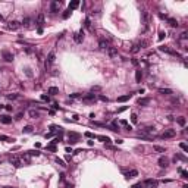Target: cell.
I'll return each mask as SVG.
<instances>
[{"label":"cell","instance_id":"cell-55","mask_svg":"<svg viewBox=\"0 0 188 188\" xmlns=\"http://www.w3.org/2000/svg\"><path fill=\"white\" fill-rule=\"evenodd\" d=\"M144 185L141 184V182H138V184H135V185H132V188H143Z\"/></svg>","mask_w":188,"mask_h":188},{"label":"cell","instance_id":"cell-58","mask_svg":"<svg viewBox=\"0 0 188 188\" xmlns=\"http://www.w3.org/2000/svg\"><path fill=\"white\" fill-rule=\"evenodd\" d=\"M100 90H101L100 87H93V91H100Z\"/></svg>","mask_w":188,"mask_h":188},{"label":"cell","instance_id":"cell-28","mask_svg":"<svg viewBox=\"0 0 188 188\" xmlns=\"http://www.w3.org/2000/svg\"><path fill=\"white\" fill-rule=\"evenodd\" d=\"M0 141H5V143H13L15 138H10L7 135H0Z\"/></svg>","mask_w":188,"mask_h":188},{"label":"cell","instance_id":"cell-25","mask_svg":"<svg viewBox=\"0 0 188 188\" xmlns=\"http://www.w3.org/2000/svg\"><path fill=\"white\" fill-rule=\"evenodd\" d=\"M99 47H100L101 50H106V49H109V43H107L106 40H100V41H99Z\"/></svg>","mask_w":188,"mask_h":188},{"label":"cell","instance_id":"cell-14","mask_svg":"<svg viewBox=\"0 0 188 188\" xmlns=\"http://www.w3.org/2000/svg\"><path fill=\"white\" fill-rule=\"evenodd\" d=\"M157 163H159L160 167H167V166H169V159H167L166 156H162V157L157 160Z\"/></svg>","mask_w":188,"mask_h":188},{"label":"cell","instance_id":"cell-5","mask_svg":"<svg viewBox=\"0 0 188 188\" xmlns=\"http://www.w3.org/2000/svg\"><path fill=\"white\" fill-rule=\"evenodd\" d=\"M35 24H37V29H43V25H44V15L43 13H38L37 15V19H35Z\"/></svg>","mask_w":188,"mask_h":188},{"label":"cell","instance_id":"cell-13","mask_svg":"<svg viewBox=\"0 0 188 188\" xmlns=\"http://www.w3.org/2000/svg\"><path fill=\"white\" fill-rule=\"evenodd\" d=\"M107 53H109V56H110L112 59H118V56H119L118 49H115V47H109V49H107Z\"/></svg>","mask_w":188,"mask_h":188},{"label":"cell","instance_id":"cell-11","mask_svg":"<svg viewBox=\"0 0 188 188\" xmlns=\"http://www.w3.org/2000/svg\"><path fill=\"white\" fill-rule=\"evenodd\" d=\"M176 135V131L175 129H166L165 132L162 134V138H174Z\"/></svg>","mask_w":188,"mask_h":188},{"label":"cell","instance_id":"cell-42","mask_svg":"<svg viewBox=\"0 0 188 188\" xmlns=\"http://www.w3.org/2000/svg\"><path fill=\"white\" fill-rule=\"evenodd\" d=\"M82 96H81V94L80 93H73V94H71V99H81Z\"/></svg>","mask_w":188,"mask_h":188},{"label":"cell","instance_id":"cell-40","mask_svg":"<svg viewBox=\"0 0 188 188\" xmlns=\"http://www.w3.org/2000/svg\"><path fill=\"white\" fill-rule=\"evenodd\" d=\"M22 24H24L25 27H29V24H31V19H29V18H24V21H22Z\"/></svg>","mask_w":188,"mask_h":188},{"label":"cell","instance_id":"cell-9","mask_svg":"<svg viewBox=\"0 0 188 188\" xmlns=\"http://www.w3.org/2000/svg\"><path fill=\"white\" fill-rule=\"evenodd\" d=\"M80 138H81L80 134H77V132H69V143H71V144H77V143L80 141Z\"/></svg>","mask_w":188,"mask_h":188},{"label":"cell","instance_id":"cell-53","mask_svg":"<svg viewBox=\"0 0 188 188\" xmlns=\"http://www.w3.org/2000/svg\"><path fill=\"white\" fill-rule=\"evenodd\" d=\"M187 37H188V35H187V31H184V32H182V34L179 35V40H185Z\"/></svg>","mask_w":188,"mask_h":188},{"label":"cell","instance_id":"cell-35","mask_svg":"<svg viewBox=\"0 0 188 188\" xmlns=\"http://www.w3.org/2000/svg\"><path fill=\"white\" fill-rule=\"evenodd\" d=\"M153 148H154V152H157V153H165V152H166V150H165L163 147H160V145H154Z\"/></svg>","mask_w":188,"mask_h":188},{"label":"cell","instance_id":"cell-61","mask_svg":"<svg viewBox=\"0 0 188 188\" xmlns=\"http://www.w3.org/2000/svg\"><path fill=\"white\" fill-rule=\"evenodd\" d=\"M5 188H12V187H5Z\"/></svg>","mask_w":188,"mask_h":188},{"label":"cell","instance_id":"cell-36","mask_svg":"<svg viewBox=\"0 0 188 188\" xmlns=\"http://www.w3.org/2000/svg\"><path fill=\"white\" fill-rule=\"evenodd\" d=\"M131 122H132V123H137V122H138V116H137V113H131Z\"/></svg>","mask_w":188,"mask_h":188},{"label":"cell","instance_id":"cell-22","mask_svg":"<svg viewBox=\"0 0 188 188\" xmlns=\"http://www.w3.org/2000/svg\"><path fill=\"white\" fill-rule=\"evenodd\" d=\"M78 6H80V2H78V0H73V2H71V3H69L68 9H69V10H75Z\"/></svg>","mask_w":188,"mask_h":188},{"label":"cell","instance_id":"cell-39","mask_svg":"<svg viewBox=\"0 0 188 188\" xmlns=\"http://www.w3.org/2000/svg\"><path fill=\"white\" fill-rule=\"evenodd\" d=\"M179 147H181V148L184 150V152H185V153H188V145H187L185 143H179Z\"/></svg>","mask_w":188,"mask_h":188},{"label":"cell","instance_id":"cell-50","mask_svg":"<svg viewBox=\"0 0 188 188\" xmlns=\"http://www.w3.org/2000/svg\"><path fill=\"white\" fill-rule=\"evenodd\" d=\"M85 28H91V21H90V18H87V19H85Z\"/></svg>","mask_w":188,"mask_h":188},{"label":"cell","instance_id":"cell-60","mask_svg":"<svg viewBox=\"0 0 188 188\" xmlns=\"http://www.w3.org/2000/svg\"><path fill=\"white\" fill-rule=\"evenodd\" d=\"M3 107H5V106H3V104H0V110H2V109H3Z\"/></svg>","mask_w":188,"mask_h":188},{"label":"cell","instance_id":"cell-10","mask_svg":"<svg viewBox=\"0 0 188 188\" xmlns=\"http://www.w3.org/2000/svg\"><path fill=\"white\" fill-rule=\"evenodd\" d=\"M84 35H85V34H84V29H80L77 34L73 35V40H75V43H82V41H84Z\"/></svg>","mask_w":188,"mask_h":188},{"label":"cell","instance_id":"cell-57","mask_svg":"<svg viewBox=\"0 0 188 188\" xmlns=\"http://www.w3.org/2000/svg\"><path fill=\"white\" fill-rule=\"evenodd\" d=\"M159 16H160V18H162V19H167V16H166V15H165V13H160V15H159Z\"/></svg>","mask_w":188,"mask_h":188},{"label":"cell","instance_id":"cell-20","mask_svg":"<svg viewBox=\"0 0 188 188\" xmlns=\"http://www.w3.org/2000/svg\"><path fill=\"white\" fill-rule=\"evenodd\" d=\"M96 138H97L99 141H101V143H104V144H110V143H112V140H110L109 137H104V135H97Z\"/></svg>","mask_w":188,"mask_h":188},{"label":"cell","instance_id":"cell-43","mask_svg":"<svg viewBox=\"0 0 188 188\" xmlns=\"http://www.w3.org/2000/svg\"><path fill=\"white\" fill-rule=\"evenodd\" d=\"M41 100L43 101H50V96H49V94H47V96H46V94H41Z\"/></svg>","mask_w":188,"mask_h":188},{"label":"cell","instance_id":"cell-17","mask_svg":"<svg viewBox=\"0 0 188 188\" xmlns=\"http://www.w3.org/2000/svg\"><path fill=\"white\" fill-rule=\"evenodd\" d=\"M135 176H138V171L137 169H131V171L125 175V178L126 179H131V178H135Z\"/></svg>","mask_w":188,"mask_h":188},{"label":"cell","instance_id":"cell-19","mask_svg":"<svg viewBox=\"0 0 188 188\" xmlns=\"http://www.w3.org/2000/svg\"><path fill=\"white\" fill-rule=\"evenodd\" d=\"M28 115H29V118L37 119V118H40V112H38V110H34V109H31V110L28 112Z\"/></svg>","mask_w":188,"mask_h":188},{"label":"cell","instance_id":"cell-21","mask_svg":"<svg viewBox=\"0 0 188 188\" xmlns=\"http://www.w3.org/2000/svg\"><path fill=\"white\" fill-rule=\"evenodd\" d=\"M159 93L163 94V96H171V94H174V91L171 88H159Z\"/></svg>","mask_w":188,"mask_h":188},{"label":"cell","instance_id":"cell-2","mask_svg":"<svg viewBox=\"0 0 188 188\" xmlns=\"http://www.w3.org/2000/svg\"><path fill=\"white\" fill-rule=\"evenodd\" d=\"M159 50H160V51H163V53L171 54V56H176V58H179V53H178V51L171 50V49H169V47H166V46H160V47H159Z\"/></svg>","mask_w":188,"mask_h":188},{"label":"cell","instance_id":"cell-49","mask_svg":"<svg viewBox=\"0 0 188 188\" xmlns=\"http://www.w3.org/2000/svg\"><path fill=\"white\" fill-rule=\"evenodd\" d=\"M126 109H128V106H122V107H119V109H118L116 112H118V113H122V112H125Z\"/></svg>","mask_w":188,"mask_h":188},{"label":"cell","instance_id":"cell-34","mask_svg":"<svg viewBox=\"0 0 188 188\" xmlns=\"http://www.w3.org/2000/svg\"><path fill=\"white\" fill-rule=\"evenodd\" d=\"M27 153H28L29 156H40V154H41L38 150H29V152H27Z\"/></svg>","mask_w":188,"mask_h":188},{"label":"cell","instance_id":"cell-1","mask_svg":"<svg viewBox=\"0 0 188 188\" xmlns=\"http://www.w3.org/2000/svg\"><path fill=\"white\" fill-rule=\"evenodd\" d=\"M81 99H82V101H84V103L91 104V103H96L97 96H96V94H93V93H88V94H85V96H82Z\"/></svg>","mask_w":188,"mask_h":188},{"label":"cell","instance_id":"cell-31","mask_svg":"<svg viewBox=\"0 0 188 188\" xmlns=\"http://www.w3.org/2000/svg\"><path fill=\"white\" fill-rule=\"evenodd\" d=\"M176 122H178L181 126H185V123H187V119H185L184 116H179V118H176Z\"/></svg>","mask_w":188,"mask_h":188},{"label":"cell","instance_id":"cell-4","mask_svg":"<svg viewBox=\"0 0 188 188\" xmlns=\"http://www.w3.org/2000/svg\"><path fill=\"white\" fill-rule=\"evenodd\" d=\"M2 56H3V59H5L6 62H12V60L15 59L13 53H12V51H9V50H2Z\"/></svg>","mask_w":188,"mask_h":188},{"label":"cell","instance_id":"cell-23","mask_svg":"<svg viewBox=\"0 0 188 188\" xmlns=\"http://www.w3.org/2000/svg\"><path fill=\"white\" fill-rule=\"evenodd\" d=\"M152 132H154V128H153V126H145L144 129H141V135H144V134H152Z\"/></svg>","mask_w":188,"mask_h":188},{"label":"cell","instance_id":"cell-47","mask_svg":"<svg viewBox=\"0 0 188 188\" xmlns=\"http://www.w3.org/2000/svg\"><path fill=\"white\" fill-rule=\"evenodd\" d=\"M84 135H85V137H87V138H91V140H93V138H96V137H97V135H94V134H91V132H85V134H84Z\"/></svg>","mask_w":188,"mask_h":188},{"label":"cell","instance_id":"cell-38","mask_svg":"<svg viewBox=\"0 0 188 188\" xmlns=\"http://www.w3.org/2000/svg\"><path fill=\"white\" fill-rule=\"evenodd\" d=\"M140 49H141V47H140V44H134V46H132V49H131V51H132V53H138V51H140Z\"/></svg>","mask_w":188,"mask_h":188},{"label":"cell","instance_id":"cell-51","mask_svg":"<svg viewBox=\"0 0 188 188\" xmlns=\"http://www.w3.org/2000/svg\"><path fill=\"white\" fill-rule=\"evenodd\" d=\"M22 118H24V113H22V112H19V113H18V115L15 116V119H16V121H19V119H22Z\"/></svg>","mask_w":188,"mask_h":188},{"label":"cell","instance_id":"cell-46","mask_svg":"<svg viewBox=\"0 0 188 188\" xmlns=\"http://www.w3.org/2000/svg\"><path fill=\"white\" fill-rule=\"evenodd\" d=\"M165 37H166V32H165V31H160V32H159V40L162 41V40L165 38Z\"/></svg>","mask_w":188,"mask_h":188},{"label":"cell","instance_id":"cell-54","mask_svg":"<svg viewBox=\"0 0 188 188\" xmlns=\"http://www.w3.org/2000/svg\"><path fill=\"white\" fill-rule=\"evenodd\" d=\"M5 109H6L7 112H12V109H13V106H10V104H5Z\"/></svg>","mask_w":188,"mask_h":188},{"label":"cell","instance_id":"cell-26","mask_svg":"<svg viewBox=\"0 0 188 188\" xmlns=\"http://www.w3.org/2000/svg\"><path fill=\"white\" fill-rule=\"evenodd\" d=\"M47 93L50 94V96H56V94H59V88L58 87H50Z\"/></svg>","mask_w":188,"mask_h":188},{"label":"cell","instance_id":"cell-3","mask_svg":"<svg viewBox=\"0 0 188 188\" xmlns=\"http://www.w3.org/2000/svg\"><path fill=\"white\" fill-rule=\"evenodd\" d=\"M141 18H143V25H144V29L148 28V21H150V15L147 10H143L141 12Z\"/></svg>","mask_w":188,"mask_h":188},{"label":"cell","instance_id":"cell-37","mask_svg":"<svg viewBox=\"0 0 188 188\" xmlns=\"http://www.w3.org/2000/svg\"><path fill=\"white\" fill-rule=\"evenodd\" d=\"M71 13H72V10H69V9H66V10H65V13L62 15V18H63V19H68V18L71 16Z\"/></svg>","mask_w":188,"mask_h":188},{"label":"cell","instance_id":"cell-32","mask_svg":"<svg viewBox=\"0 0 188 188\" xmlns=\"http://www.w3.org/2000/svg\"><path fill=\"white\" fill-rule=\"evenodd\" d=\"M112 131H116V132L119 131V123H118V121H113V122H112Z\"/></svg>","mask_w":188,"mask_h":188},{"label":"cell","instance_id":"cell-18","mask_svg":"<svg viewBox=\"0 0 188 188\" xmlns=\"http://www.w3.org/2000/svg\"><path fill=\"white\" fill-rule=\"evenodd\" d=\"M0 122H2V123H5V125H9V123H12V118H10V116H7V115H5V116H0Z\"/></svg>","mask_w":188,"mask_h":188},{"label":"cell","instance_id":"cell-59","mask_svg":"<svg viewBox=\"0 0 188 188\" xmlns=\"http://www.w3.org/2000/svg\"><path fill=\"white\" fill-rule=\"evenodd\" d=\"M0 21H3V15L2 13H0Z\"/></svg>","mask_w":188,"mask_h":188},{"label":"cell","instance_id":"cell-44","mask_svg":"<svg viewBox=\"0 0 188 188\" xmlns=\"http://www.w3.org/2000/svg\"><path fill=\"white\" fill-rule=\"evenodd\" d=\"M56 162H58V165H60V166H63V167L66 166V163H65L62 159H59V157H56Z\"/></svg>","mask_w":188,"mask_h":188},{"label":"cell","instance_id":"cell-41","mask_svg":"<svg viewBox=\"0 0 188 188\" xmlns=\"http://www.w3.org/2000/svg\"><path fill=\"white\" fill-rule=\"evenodd\" d=\"M179 172H181V175H182V178H184V179H187V178H188V172H187V171H184V169H179Z\"/></svg>","mask_w":188,"mask_h":188},{"label":"cell","instance_id":"cell-33","mask_svg":"<svg viewBox=\"0 0 188 188\" xmlns=\"http://www.w3.org/2000/svg\"><path fill=\"white\" fill-rule=\"evenodd\" d=\"M176 160H187V157L185 156H182V154H175V157H174V162H176Z\"/></svg>","mask_w":188,"mask_h":188},{"label":"cell","instance_id":"cell-7","mask_svg":"<svg viewBox=\"0 0 188 188\" xmlns=\"http://www.w3.org/2000/svg\"><path fill=\"white\" fill-rule=\"evenodd\" d=\"M9 162H10V163H12L15 167H21V166H22V162H21V159H19V157H16V156H13V154L9 157Z\"/></svg>","mask_w":188,"mask_h":188},{"label":"cell","instance_id":"cell-52","mask_svg":"<svg viewBox=\"0 0 188 188\" xmlns=\"http://www.w3.org/2000/svg\"><path fill=\"white\" fill-rule=\"evenodd\" d=\"M99 100H101V101H106V103L109 101V99H107L106 96H101V94H100V96H99Z\"/></svg>","mask_w":188,"mask_h":188},{"label":"cell","instance_id":"cell-27","mask_svg":"<svg viewBox=\"0 0 188 188\" xmlns=\"http://www.w3.org/2000/svg\"><path fill=\"white\" fill-rule=\"evenodd\" d=\"M141 80H143V71L138 69V71L135 72V81H137V82H141Z\"/></svg>","mask_w":188,"mask_h":188},{"label":"cell","instance_id":"cell-56","mask_svg":"<svg viewBox=\"0 0 188 188\" xmlns=\"http://www.w3.org/2000/svg\"><path fill=\"white\" fill-rule=\"evenodd\" d=\"M94 125H97V126H106V125L101 123V122H94Z\"/></svg>","mask_w":188,"mask_h":188},{"label":"cell","instance_id":"cell-16","mask_svg":"<svg viewBox=\"0 0 188 188\" xmlns=\"http://www.w3.org/2000/svg\"><path fill=\"white\" fill-rule=\"evenodd\" d=\"M54 58H56V54H54V51H50L49 54H47V60H46V66H50L53 62H54Z\"/></svg>","mask_w":188,"mask_h":188},{"label":"cell","instance_id":"cell-30","mask_svg":"<svg viewBox=\"0 0 188 188\" xmlns=\"http://www.w3.org/2000/svg\"><path fill=\"white\" fill-rule=\"evenodd\" d=\"M32 129H34V128H32L31 125H27V126H24L22 132H24V134H31V132H32Z\"/></svg>","mask_w":188,"mask_h":188},{"label":"cell","instance_id":"cell-12","mask_svg":"<svg viewBox=\"0 0 188 188\" xmlns=\"http://www.w3.org/2000/svg\"><path fill=\"white\" fill-rule=\"evenodd\" d=\"M19 27H21V24H19V22H16V21H10V22H7V28H9L10 31H18V29H19Z\"/></svg>","mask_w":188,"mask_h":188},{"label":"cell","instance_id":"cell-15","mask_svg":"<svg viewBox=\"0 0 188 188\" xmlns=\"http://www.w3.org/2000/svg\"><path fill=\"white\" fill-rule=\"evenodd\" d=\"M137 103L140 106H148L150 103H152V99H150V97H141V99L137 100Z\"/></svg>","mask_w":188,"mask_h":188},{"label":"cell","instance_id":"cell-45","mask_svg":"<svg viewBox=\"0 0 188 188\" xmlns=\"http://www.w3.org/2000/svg\"><path fill=\"white\" fill-rule=\"evenodd\" d=\"M18 97H19L18 94H9V96H7V99H9V100H16Z\"/></svg>","mask_w":188,"mask_h":188},{"label":"cell","instance_id":"cell-8","mask_svg":"<svg viewBox=\"0 0 188 188\" xmlns=\"http://www.w3.org/2000/svg\"><path fill=\"white\" fill-rule=\"evenodd\" d=\"M143 185H145L148 188H157L159 187V181H156V179H145Z\"/></svg>","mask_w":188,"mask_h":188},{"label":"cell","instance_id":"cell-48","mask_svg":"<svg viewBox=\"0 0 188 188\" xmlns=\"http://www.w3.org/2000/svg\"><path fill=\"white\" fill-rule=\"evenodd\" d=\"M47 150H50V152H56V145H53V144H49V145H47Z\"/></svg>","mask_w":188,"mask_h":188},{"label":"cell","instance_id":"cell-29","mask_svg":"<svg viewBox=\"0 0 188 188\" xmlns=\"http://www.w3.org/2000/svg\"><path fill=\"white\" fill-rule=\"evenodd\" d=\"M167 22H169V25H171V27H178V21L176 19H174V18H167Z\"/></svg>","mask_w":188,"mask_h":188},{"label":"cell","instance_id":"cell-6","mask_svg":"<svg viewBox=\"0 0 188 188\" xmlns=\"http://www.w3.org/2000/svg\"><path fill=\"white\" fill-rule=\"evenodd\" d=\"M60 6H62V2H51L50 3V12L51 13H58Z\"/></svg>","mask_w":188,"mask_h":188},{"label":"cell","instance_id":"cell-24","mask_svg":"<svg viewBox=\"0 0 188 188\" xmlns=\"http://www.w3.org/2000/svg\"><path fill=\"white\" fill-rule=\"evenodd\" d=\"M131 97H132V94H125V96H121V97H118V101L119 103H123V101H128Z\"/></svg>","mask_w":188,"mask_h":188}]
</instances>
